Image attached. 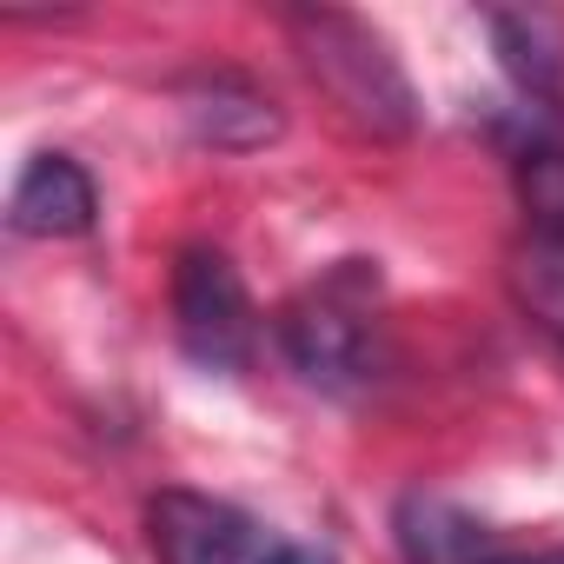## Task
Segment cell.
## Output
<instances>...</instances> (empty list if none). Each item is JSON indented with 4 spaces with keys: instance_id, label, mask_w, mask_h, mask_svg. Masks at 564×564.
<instances>
[{
    "instance_id": "obj_1",
    "label": "cell",
    "mask_w": 564,
    "mask_h": 564,
    "mask_svg": "<svg viewBox=\"0 0 564 564\" xmlns=\"http://www.w3.org/2000/svg\"><path fill=\"white\" fill-rule=\"evenodd\" d=\"M286 34L300 47V67L313 74V87L372 140H405L419 127V94L392 54V41L346 14V8H293Z\"/></svg>"
},
{
    "instance_id": "obj_2",
    "label": "cell",
    "mask_w": 564,
    "mask_h": 564,
    "mask_svg": "<svg viewBox=\"0 0 564 564\" xmlns=\"http://www.w3.org/2000/svg\"><path fill=\"white\" fill-rule=\"evenodd\" d=\"M372 293L379 279L366 272V259H346L339 272H326L319 286H306L300 300L279 306V352L286 366L313 386V392H366L372 366H379V339H372Z\"/></svg>"
},
{
    "instance_id": "obj_3",
    "label": "cell",
    "mask_w": 564,
    "mask_h": 564,
    "mask_svg": "<svg viewBox=\"0 0 564 564\" xmlns=\"http://www.w3.org/2000/svg\"><path fill=\"white\" fill-rule=\"evenodd\" d=\"M147 538L160 564H333L326 551H306L293 538H279L272 524H259L252 511L166 485L147 498Z\"/></svg>"
},
{
    "instance_id": "obj_4",
    "label": "cell",
    "mask_w": 564,
    "mask_h": 564,
    "mask_svg": "<svg viewBox=\"0 0 564 564\" xmlns=\"http://www.w3.org/2000/svg\"><path fill=\"white\" fill-rule=\"evenodd\" d=\"M173 333L206 372H246L259 352V313L239 265L219 246H186L173 259Z\"/></svg>"
},
{
    "instance_id": "obj_5",
    "label": "cell",
    "mask_w": 564,
    "mask_h": 564,
    "mask_svg": "<svg viewBox=\"0 0 564 564\" xmlns=\"http://www.w3.org/2000/svg\"><path fill=\"white\" fill-rule=\"evenodd\" d=\"M180 107H186V127L213 147V153H252L265 140H279V107L232 67H199L180 80Z\"/></svg>"
},
{
    "instance_id": "obj_6",
    "label": "cell",
    "mask_w": 564,
    "mask_h": 564,
    "mask_svg": "<svg viewBox=\"0 0 564 564\" xmlns=\"http://www.w3.org/2000/svg\"><path fill=\"white\" fill-rule=\"evenodd\" d=\"M94 213H100V193H94L87 166L67 160V153H34L14 180V199H8V226L28 232V239L94 232Z\"/></svg>"
},
{
    "instance_id": "obj_7",
    "label": "cell",
    "mask_w": 564,
    "mask_h": 564,
    "mask_svg": "<svg viewBox=\"0 0 564 564\" xmlns=\"http://www.w3.org/2000/svg\"><path fill=\"white\" fill-rule=\"evenodd\" d=\"M392 538H399L405 564H491V557H498L491 524L471 518V511L452 505V498H432V491H405V498H399Z\"/></svg>"
},
{
    "instance_id": "obj_8",
    "label": "cell",
    "mask_w": 564,
    "mask_h": 564,
    "mask_svg": "<svg viewBox=\"0 0 564 564\" xmlns=\"http://www.w3.org/2000/svg\"><path fill=\"white\" fill-rule=\"evenodd\" d=\"M511 293L518 306L564 346V219H531L511 252Z\"/></svg>"
},
{
    "instance_id": "obj_9",
    "label": "cell",
    "mask_w": 564,
    "mask_h": 564,
    "mask_svg": "<svg viewBox=\"0 0 564 564\" xmlns=\"http://www.w3.org/2000/svg\"><path fill=\"white\" fill-rule=\"evenodd\" d=\"M485 28H491V41H498L505 74L518 80V94H524L531 107H557V100H564V61H557L544 21H531V14H491Z\"/></svg>"
},
{
    "instance_id": "obj_10",
    "label": "cell",
    "mask_w": 564,
    "mask_h": 564,
    "mask_svg": "<svg viewBox=\"0 0 564 564\" xmlns=\"http://www.w3.org/2000/svg\"><path fill=\"white\" fill-rule=\"evenodd\" d=\"M491 564H564V551H498Z\"/></svg>"
}]
</instances>
